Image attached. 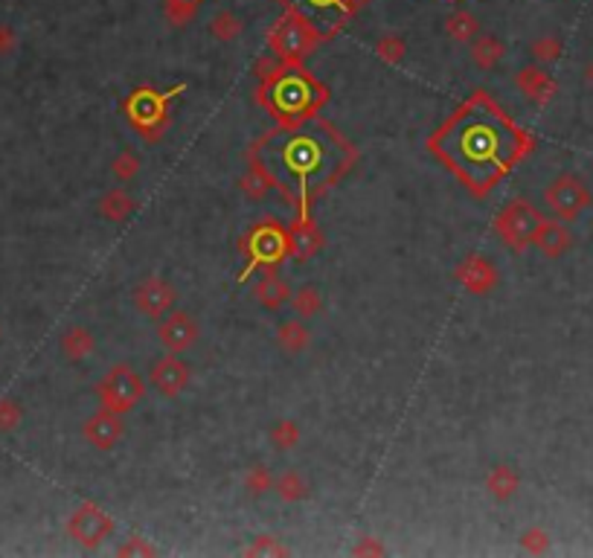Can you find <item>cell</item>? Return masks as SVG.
I'll use <instances>...</instances> for the list:
<instances>
[{"label":"cell","instance_id":"6da1fadb","mask_svg":"<svg viewBox=\"0 0 593 558\" xmlns=\"http://www.w3.org/2000/svg\"><path fill=\"white\" fill-rule=\"evenodd\" d=\"M453 146H457V157H462V163L486 169V166H497V163L504 160L506 137H504V128L495 120L471 116L469 123H462V128H457Z\"/></svg>","mask_w":593,"mask_h":558},{"label":"cell","instance_id":"7a4b0ae2","mask_svg":"<svg viewBox=\"0 0 593 558\" xmlns=\"http://www.w3.org/2000/svg\"><path fill=\"white\" fill-rule=\"evenodd\" d=\"M544 201L553 209L555 218L573 221L590 207V190L585 181L576 178V174H558V178L546 186Z\"/></svg>","mask_w":593,"mask_h":558},{"label":"cell","instance_id":"3957f363","mask_svg":"<svg viewBox=\"0 0 593 558\" xmlns=\"http://www.w3.org/2000/svg\"><path fill=\"white\" fill-rule=\"evenodd\" d=\"M279 163H283V169L291 174V178L309 181V178H314V174L323 169V163H326L323 143H320L318 137L300 134L294 140H288L285 148L279 151Z\"/></svg>","mask_w":593,"mask_h":558},{"label":"cell","instance_id":"277c9868","mask_svg":"<svg viewBox=\"0 0 593 558\" xmlns=\"http://www.w3.org/2000/svg\"><path fill=\"white\" fill-rule=\"evenodd\" d=\"M538 224H541V218H538V213H535V209L527 201L509 204L504 213H500V218H497L500 236H504V241H509L512 248H527Z\"/></svg>","mask_w":593,"mask_h":558},{"label":"cell","instance_id":"5b68a950","mask_svg":"<svg viewBox=\"0 0 593 558\" xmlns=\"http://www.w3.org/2000/svg\"><path fill=\"white\" fill-rule=\"evenodd\" d=\"M102 393H105V402H108L114 410H125V407H131L137 399H143V384H140V378L131 369L116 367L114 372H108V378H105Z\"/></svg>","mask_w":593,"mask_h":558},{"label":"cell","instance_id":"8992f818","mask_svg":"<svg viewBox=\"0 0 593 558\" xmlns=\"http://www.w3.org/2000/svg\"><path fill=\"white\" fill-rule=\"evenodd\" d=\"M134 302H137L140 311L148 314V317H157V314L172 309L174 291H172L169 283H163V279H143V283H140L137 291H134Z\"/></svg>","mask_w":593,"mask_h":558},{"label":"cell","instance_id":"52a82bcc","mask_svg":"<svg viewBox=\"0 0 593 558\" xmlns=\"http://www.w3.org/2000/svg\"><path fill=\"white\" fill-rule=\"evenodd\" d=\"M186 381H190V369L178 358H163L151 367V384L163 395H178L186 387Z\"/></svg>","mask_w":593,"mask_h":558},{"label":"cell","instance_id":"ba28073f","mask_svg":"<svg viewBox=\"0 0 593 558\" xmlns=\"http://www.w3.org/2000/svg\"><path fill=\"white\" fill-rule=\"evenodd\" d=\"M195 334H198L195 323L186 317L183 311L172 314V317L160 326V341L166 343L169 349H174V352H183V349L195 341Z\"/></svg>","mask_w":593,"mask_h":558},{"label":"cell","instance_id":"9c48e42d","mask_svg":"<svg viewBox=\"0 0 593 558\" xmlns=\"http://www.w3.org/2000/svg\"><path fill=\"white\" fill-rule=\"evenodd\" d=\"M532 241L538 244L541 253L555 259V256H562L570 248V232L564 230V224H558V221H541V224L535 227Z\"/></svg>","mask_w":593,"mask_h":558},{"label":"cell","instance_id":"30bf717a","mask_svg":"<svg viewBox=\"0 0 593 558\" xmlns=\"http://www.w3.org/2000/svg\"><path fill=\"white\" fill-rule=\"evenodd\" d=\"M518 85H521V90L527 93V97L532 99V102H546L555 93V81L544 73V70H538V67H527V70H521V79H518Z\"/></svg>","mask_w":593,"mask_h":558},{"label":"cell","instance_id":"8fae6325","mask_svg":"<svg viewBox=\"0 0 593 558\" xmlns=\"http://www.w3.org/2000/svg\"><path fill=\"white\" fill-rule=\"evenodd\" d=\"M120 434H123V425L116 422V416L111 413H102L88 425V436L97 442L99 448H111L114 442L120 439Z\"/></svg>","mask_w":593,"mask_h":558},{"label":"cell","instance_id":"7c38bea8","mask_svg":"<svg viewBox=\"0 0 593 558\" xmlns=\"http://www.w3.org/2000/svg\"><path fill=\"white\" fill-rule=\"evenodd\" d=\"M79 523H85V529H76L79 541H102V535L111 532V520L102 515V512H93V509H81L76 515Z\"/></svg>","mask_w":593,"mask_h":558},{"label":"cell","instance_id":"4fadbf2b","mask_svg":"<svg viewBox=\"0 0 593 558\" xmlns=\"http://www.w3.org/2000/svg\"><path fill=\"white\" fill-rule=\"evenodd\" d=\"M457 274H460V279H465V285H469L471 291H483L495 283V271L480 259H469Z\"/></svg>","mask_w":593,"mask_h":558},{"label":"cell","instance_id":"5bb4252c","mask_svg":"<svg viewBox=\"0 0 593 558\" xmlns=\"http://www.w3.org/2000/svg\"><path fill=\"white\" fill-rule=\"evenodd\" d=\"M488 488H492L495 497L506 500V497H512L518 492V474L512 469H506V465H497V469L488 474Z\"/></svg>","mask_w":593,"mask_h":558},{"label":"cell","instance_id":"9a60e30c","mask_svg":"<svg viewBox=\"0 0 593 558\" xmlns=\"http://www.w3.org/2000/svg\"><path fill=\"white\" fill-rule=\"evenodd\" d=\"M256 297L262 300L265 309H279V306H283V300L288 297V288H285L283 279L267 276L265 283H259V288H256Z\"/></svg>","mask_w":593,"mask_h":558},{"label":"cell","instance_id":"2e32d148","mask_svg":"<svg viewBox=\"0 0 593 558\" xmlns=\"http://www.w3.org/2000/svg\"><path fill=\"white\" fill-rule=\"evenodd\" d=\"M309 99H311V97H309V90L302 88V85H297V81H285V85L279 88V97H276L279 108H283V111H288V114L300 111L302 105H306Z\"/></svg>","mask_w":593,"mask_h":558},{"label":"cell","instance_id":"e0dca14e","mask_svg":"<svg viewBox=\"0 0 593 558\" xmlns=\"http://www.w3.org/2000/svg\"><path fill=\"white\" fill-rule=\"evenodd\" d=\"M279 343H283L288 352H302L309 343V332L302 329L300 323H283L279 326Z\"/></svg>","mask_w":593,"mask_h":558},{"label":"cell","instance_id":"ac0fdd59","mask_svg":"<svg viewBox=\"0 0 593 558\" xmlns=\"http://www.w3.org/2000/svg\"><path fill=\"white\" fill-rule=\"evenodd\" d=\"M131 198H128L125 192H120V190H114L108 198L102 201V213L108 216V218H114V221H120V218H125L128 213H131Z\"/></svg>","mask_w":593,"mask_h":558},{"label":"cell","instance_id":"d6986e66","mask_svg":"<svg viewBox=\"0 0 593 558\" xmlns=\"http://www.w3.org/2000/svg\"><path fill=\"white\" fill-rule=\"evenodd\" d=\"M294 253L297 259H309V256L320 248V232L318 230H294Z\"/></svg>","mask_w":593,"mask_h":558},{"label":"cell","instance_id":"ffe728a7","mask_svg":"<svg viewBox=\"0 0 593 558\" xmlns=\"http://www.w3.org/2000/svg\"><path fill=\"white\" fill-rule=\"evenodd\" d=\"M320 309V294L314 288H300L294 294V311L300 317H311V314H318Z\"/></svg>","mask_w":593,"mask_h":558},{"label":"cell","instance_id":"44dd1931","mask_svg":"<svg viewBox=\"0 0 593 558\" xmlns=\"http://www.w3.org/2000/svg\"><path fill=\"white\" fill-rule=\"evenodd\" d=\"M90 346H93V341H90V334H88L85 329H70L67 337H64L67 355H73V358L88 355V352H90Z\"/></svg>","mask_w":593,"mask_h":558},{"label":"cell","instance_id":"7402d4cb","mask_svg":"<svg viewBox=\"0 0 593 558\" xmlns=\"http://www.w3.org/2000/svg\"><path fill=\"white\" fill-rule=\"evenodd\" d=\"M276 492H279V497H285V500H297V497L306 495V483H302L294 471H288L276 480Z\"/></svg>","mask_w":593,"mask_h":558},{"label":"cell","instance_id":"603a6c76","mask_svg":"<svg viewBox=\"0 0 593 558\" xmlns=\"http://www.w3.org/2000/svg\"><path fill=\"white\" fill-rule=\"evenodd\" d=\"M267 190H271V178H267L262 169H250L248 178H244V192L250 198H262Z\"/></svg>","mask_w":593,"mask_h":558},{"label":"cell","instance_id":"cb8c5ba5","mask_svg":"<svg viewBox=\"0 0 593 558\" xmlns=\"http://www.w3.org/2000/svg\"><path fill=\"white\" fill-rule=\"evenodd\" d=\"M500 55H504V50H500L497 41H480L474 46V58H477V64L480 67H492Z\"/></svg>","mask_w":593,"mask_h":558},{"label":"cell","instance_id":"d4e9b609","mask_svg":"<svg viewBox=\"0 0 593 558\" xmlns=\"http://www.w3.org/2000/svg\"><path fill=\"white\" fill-rule=\"evenodd\" d=\"M532 53H535V58H541V62H555L558 53H562V44H558L555 38H544L532 46Z\"/></svg>","mask_w":593,"mask_h":558},{"label":"cell","instance_id":"484cf974","mask_svg":"<svg viewBox=\"0 0 593 558\" xmlns=\"http://www.w3.org/2000/svg\"><path fill=\"white\" fill-rule=\"evenodd\" d=\"M137 166H140V160L125 151V155H120V157L114 160V174L125 181V178H131V174H137Z\"/></svg>","mask_w":593,"mask_h":558},{"label":"cell","instance_id":"4316f807","mask_svg":"<svg viewBox=\"0 0 593 558\" xmlns=\"http://www.w3.org/2000/svg\"><path fill=\"white\" fill-rule=\"evenodd\" d=\"M259 241H262L259 256H262L265 262H271V259H276L279 253H283V244H279V236H276V232H262Z\"/></svg>","mask_w":593,"mask_h":558},{"label":"cell","instance_id":"83f0119b","mask_svg":"<svg viewBox=\"0 0 593 558\" xmlns=\"http://www.w3.org/2000/svg\"><path fill=\"white\" fill-rule=\"evenodd\" d=\"M267 486H271V477H267L262 465H256V469L248 474V488L253 495H262V492H267Z\"/></svg>","mask_w":593,"mask_h":558},{"label":"cell","instance_id":"f1b7e54d","mask_svg":"<svg viewBox=\"0 0 593 558\" xmlns=\"http://www.w3.org/2000/svg\"><path fill=\"white\" fill-rule=\"evenodd\" d=\"M523 546H527V550H532V553H544L546 546H550V541H546V532L529 529L527 535H523Z\"/></svg>","mask_w":593,"mask_h":558},{"label":"cell","instance_id":"f546056e","mask_svg":"<svg viewBox=\"0 0 593 558\" xmlns=\"http://www.w3.org/2000/svg\"><path fill=\"white\" fill-rule=\"evenodd\" d=\"M274 439L279 442V448H291V445H294V439H297V430L291 427L288 422H283L274 430Z\"/></svg>","mask_w":593,"mask_h":558},{"label":"cell","instance_id":"4dcf8cb0","mask_svg":"<svg viewBox=\"0 0 593 558\" xmlns=\"http://www.w3.org/2000/svg\"><path fill=\"white\" fill-rule=\"evenodd\" d=\"M585 79L590 81V88H593V62L588 64V70H585Z\"/></svg>","mask_w":593,"mask_h":558}]
</instances>
